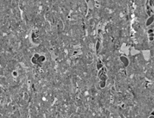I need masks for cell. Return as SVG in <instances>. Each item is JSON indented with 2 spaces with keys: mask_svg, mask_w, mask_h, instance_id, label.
Masks as SVG:
<instances>
[{
  "mask_svg": "<svg viewBox=\"0 0 154 118\" xmlns=\"http://www.w3.org/2000/svg\"><path fill=\"white\" fill-rule=\"evenodd\" d=\"M149 118H154V116H152V115H151V116L149 117Z\"/></svg>",
  "mask_w": 154,
  "mask_h": 118,
  "instance_id": "cell-1",
  "label": "cell"
},
{
  "mask_svg": "<svg viewBox=\"0 0 154 118\" xmlns=\"http://www.w3.org/2000/svg\"><path fill=\"white\" fill-rule=\"evenodd\" d=\"M152 116H154V111H153L152 113V114H151Z\"/></svg>",
  "mask_w": 154,
  "mask_h": 118,
  "instance_id": "cell-2",
  "label": "cell"
}]
</instances>
